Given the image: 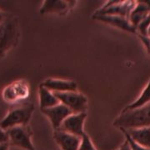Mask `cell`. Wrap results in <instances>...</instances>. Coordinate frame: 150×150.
I'll return each mask as SVG.
<instances>
[{
    "mask_svg": "<svg viewBox=\"0 0 150 150\" xmlns=\"http://www.w3.org/2000/svg\"><path fill=\"white\" fill-rule=\"evenodd\" d=\"M121 130L150 127V103L133 110L123 111L113 122Z\"/></svg>",
    "mask_w": 150,
    "mask_h": 150,
    "instance_id": "6da1fadb",
    "label": "cell"
},
{
    "mask_svg": "<svg viewBox=\"0 0 150 150\" xmlns=\"http://www.w3.org/2000/svg\"><path fill=\"white\" fill-rule=\"evenodd\" d=\"M19 37L18 23L15 18H6L0 23V59L16 45Z\"/></svg>",
    "mask_w": 150,
    "mask_h": 150,
    "instance_id": "7a4b0ae2",
    "label": "cell"
},
{
    "mask_svg": "<svg viewBox=\"0 0 150 150\" xmlns=\"http://www.w3.org/2000/svg\"><path fill=\"white\" fill-rule=\"evenodd\" d=\"M34 108L33 105H25L17 107L10 110L3 120L0 122V128L7 131L8 129L18 127L27 126L32 118Z\"/></svg>",
    "mask_w": 150,
    "mask_h": 150,
    "instance_id": "3957f363",
    "label": "cell"
},
{
    "mask_svg": "<svg viewBox=\"0 0 150 150\" xmlns=\"http://www.w3.org/2000/svg\"><path fill=\"white\" fill-rule=\"evenodd\" d=\"M137 2L135 1H109L107 2L101 8H99L94 14L108 15V16H119L129 18L132 10L134 8Z\"/></svg>",
    "mask_w": 150,
    "mask_h": 150,
    "instance_id": "277c9868",
    "label": "cell"
},
{
    "mask_svg": "<svg viewBox=\"0 0 150 150\" xmlns=\"http://www.w3.org/2000/svg\"><path fill=\"white\" fill-rule=\"evenodd\" d=\"M9 145L26 150H36L31 141L32 133L28 126H18L8 129Z\"/></svg>",
    "mask_w": 150,
    "mask_h": 150,
    "instance_id": "5b68a950",
    "label": "cell"
},
{
    "mask_svg": "<svg viewBox=\"0 0 150 150\" xmlns=\"http://www.w3.org/2000/svg\"><path fill=\"white\" fill-rule=\"evenodd\" d=\"M60 103L69 108L73 113L85 112L88 105V100L83 94L78 92L54 93Z\"/></svg>",
    "mask_w": 150,
    "mask_h": 150,
    "instance_id": "8992f818",
    "label": "cell"
},
{
    "mask_svg": "<svg viewBox=\"0 0 150 150\" xmlns=\"http://www.w3.org/2000/svg\"><path fill=\"white\" fill-rule=\"evenodd\" d=\"M86 117H87L86 112L73 113L65 119L64 123H62L61 127L58 130H61L82 138L85 134L83 125H84Z\"/></svg>",
    "mask_w": 150,
    "mask_h": 150,
    "instance_id": "52a82bcc",
    "label": "cell"
},
{
    "mask_svg": "<svg viewBox=\"0 0 150 150\" xmlns=\"http://www.w3.org/2000/svg\"><path fill=\"white\" fill-rule=\"evenodd\" d=\"M42 112L50 120V123L54 130H58L65 119L69 115L73 114V112L69 108H68L62 103H59L54 107L42 109Z\"/></svg>",
    "mask_w": 150,
    "mask_h": 150,
    "instance_id": "ba28073f",
    "label": "cell"
},
{
    "mask_svg": "<svg viewBox=\"0 0 150 150\" xmlns=\"http://www.w3.org/2000/svg\"><path fill=\"white\" fill-rule=\"evenodd\" d=\"M54 137L62 150H79L81 138L61 130H55Z\"/></svg>",
    "mask_w": 150,
    "mask_h": 150,
    "instance_id": "9c48e42d",
    "label": "cell"
},
{
    "mask_svg": "<svg viewBox=\"0 0 150 150\" xmlns=\"http://www.w3.org/2000/svg\"><path fill=\"white\" fill-rule=\"evenodd\" d=\"M42 87L52 93L77 92V83L74 81L48 79L42 83Z\"/></svg>",
    "mask_w": 150,
    "mask_h": 150,
    "instance_id": "30bf717a",
    "label": "cell"
},
{
    "mask_svg": "<svg viewBox=\"0 0 150 150\" xmlns=\"http://www.w3.org/2000/svg\"><path fill=\"white\" fill-rule=\"evenodd\" d=\"M93 18L99 21H102L118 28L123 29L124 31H127L131 33H136V34L138 33L137 28L131 24L129 18H127L119 16H108V15H98V16H93Z\"/></svg>",
    "mask_w": 150,
    "mask_h": 150,
    "instance_id": "8fae6325",
    "label": "cell"
},
{
    "mask_svg": "<svg viewBox=\"0 0 150 150\" xmlns=\"http://www.w3.org/2000/svg\"><path fill=\"white\" fill-rule=\"evenodd\" d=\"M150 15V6L148 2H137L134 8L129 17L131 24L137 28L141 23L144 21Z\"/></svg>",
    "mask_w": 150,
    "mask_h": 150,
    "instance_id": "7c38bea8",
    "label": "cell"
},
{
    "mask_svg": "<svg viewBox=\"0 0 150 150\" xmlns=\"http://www.w3.org/2000/svg\"><path fill=\"white\" fill-rule=\"evenodd\" d=\"M74 4V2L62 1V0H48L44 1L40 8V13H65Z\"/></svg>",
    "mask_w": 150,
    "mask_h": 150,
    "instance_id": "4fadbf2b",
    "label": "cell"
},
{
    "mask_svg": "<svg viewBox=\"0 0 150 150\" xmlns=\"http://www.w3.org/2000/svg\"><path fill=\"white\" fill-rule=\"evenodd\" d=\"M124 131L136 144L150 150V127Z\"/></svg>",
    "mask_w": 150,
    "mask_h": 150,
    "instance_id": "5bb4252c",
    "label": "cell"
},
{
    "mask_svg": "<svg viewBox=\"0 0 150 150\" xmlns=\"http://www.w3.org/2000/svg\"><path fill=\"white\" fill-rule=\"evenodd\" d=\"M39 103L41 110L45 108L54 107L60 103L59 99L54 95V93L50 92L45 88L40 86L39 88Z\"/></svg>",
    "mask_w": 150,
    "mask_h": 150,
    "instance_id": "9a60e30c",
    "label": "cell"
},
{
    "mask_svg": "<svg viewBox=\"0 0 150 150\" xmlns=\"http://www.w3.org/2000/svg\"><path fill=\"white\" fill-rule=\"evenodd\" d=\"M150 103V79L149 83H147V85L145 86V88L143 89V91L141 93L139 97L132 103H130L129 105L126 106L124 108L123 111H127V110H133L138 108L143 107L146 104Z\"/></svg>",
    "mask_w": 150,
    "mask_h": 150,
    "instance_id": "2e32d148",
    "label": "cell"
},
{
    "mask_svg": "<svg viewBox=\"0 0 150 150\" xmlns=\"http://www.w3.org/2000/svg\"><path fill=\"white\" fill-rule=\"evenodd\" d=\"M13 87L14 88L18 99H23L27 98L28 95V88L27 84H25L23 82H17L13 84Z\"/></svg>",
    "mask_w": 150,
    "mask_h": 150,
    "instance_id": "e0dca14e",
    "label": "cell"
},
{
    "mask_svg": "<svg viewBox=\"0 0 150 150\" xmlns=\"http://www.w3.org/2000/svg\"><path fill=\"white\" fill-rule=\"evenodd\" d=\"M79 150H97L95 149V147H94V145L93 144L89 136L87 134H84L81 138L80 144H79Z\"/></svg>",
    "mask_w": 150,
    "mask_h": 150,
    "instance_id": "ac0fdd59",
    "label": "cell"
},
{
    "mask_svg": "<svg viewBox=\"0 0 150 150\" xmlns=\"http://www.w3.org/2000/svg\"><path fill=\"white\" fill-rule=\"evenodd\" d=\"M3 95H4V100L8 101V102H14V101L18 100V98L16 96V93H15L14 88L13 87V84L5 88Z\"/></svg>",
    "mask_w": 150,
    "mask_h": 150,
    "instance_id": "d6986e66",
    "label": "cell"
},
{
    "mask_svg": "<svg viewBox=\"0 0 150 150\" xmlns=\"http://www.w3.org/2000/svg\"><path fill=\"white\" fill-rule=\"evenodd\" d=\"M122 131H123V134H124V135H125L126 139L128 140V142H129V145H130V148H131V150H149V149H145V148L142 147V146H140V145H139L138 144H136L134 140L132 139L129 137V134H127L124 130H122Z\"/></svg>",
    "mask_w": 150,
    "mask_h": 150,
    "instance_id": "ffe728a7",
    "label": "cell"
},
{
    "mask_svg": "<svg viewBox=\"0 0 150 150\" xmlns=\"http://www.w3.org/2000/svg\"><path fill=\"white\" fill-rule=\"evenodd\" d=\"M139 37L142 39V42L144 44L145 48L147 49V51L149 52L150 54V38H149L146 35H142V34H139Z\"/></svg>",
    "mask_w": 150,
    "mask_h": 150,
    "instance_id": "44dd1931",
    "label": "cell"
},
{
    "mask_svg": "<svg viewBox=\"0 0 150 150\" xmlns=\"http://www.w3.org/2000/svg\"><path fill=\"white\" fill-rule=\"evenodd\" d=\"M8 142V136L5 130L0 128V144Z\"/></svg>",
    "mask_w": 150,
    "mask_h": 150,
    "instance_id": "7402d4cb",
    "label": "cell"
},
{
    "mask_svg": "<svg viewBox=\"0 0 150 150\" xmlns=\"http://www.w3.org/2000/svg\"><path fill=\"white\" fill-rule=\"evenodd\" d=\"M118 150H131V148H130V145H129L128 140L125 139V141L123 142V144L121 145L120 149Z\"/></svg>",
    "mask_w": 150,
    "mask_h": 150,
    "instance_id": "603a6c76",
    "label": "cell"
},
{
    "mask_svg": "<svg viewBox=\"0 0 150 150\" xmlns=\"http://www.w3.org/2000/svg\"><path fill=\"white\" fill-rule=\"evenodd\" d=\"M8 148H9V144H8V142L0 144V150H8Z\"/></svg>",
    "mask_w": 150,
    "mask_h": 150,
    "instance_id": "cb8c5ba5",
    "label": "cell"
},
{
    "mask_svg": "<svg viewBox=\"0 0 150 150\" xmlns=\"http://www.w3.org/2000/svg\"><path fill=\"white\" fill-rule=\"evenodd\" d=\"M6 15L2 12V11H0V23H2V22H4L6 19Z\"/></svg>",
    "mask_w": 150,
    "mask_h": 150,
    "instance_id": "d4e9b609",
    "label": "cell"
},
{
    "mask_svg": "<svg viewBox=\"0 0 150 150\" xmlns=\"http://www.w3.org/2000/svg\"><path fill=\"white\" fill-rule=\"evenodd\" d=\"M146 36H148L150 38V24L149 25V27L147 28V30H146Z\"/></svg>",
    "mask_w": 150,
    "mask_h": 150,
    "instance_id": "484cf974",
    "label": "cell"
}]
</instances>
